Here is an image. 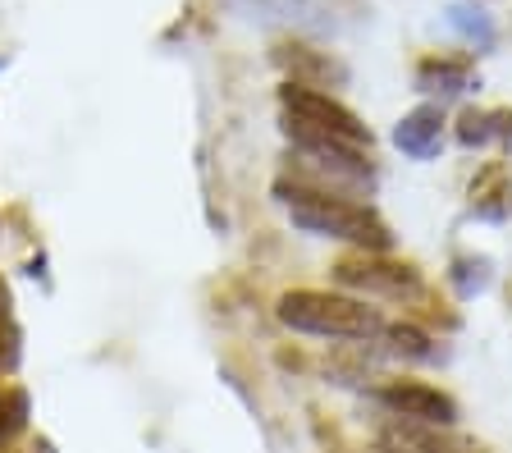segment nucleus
Instances as JSON below:
<instances>
[{"label": "nucleus", "instance_id": "nucleus-1", "mask_svg": "<svg viewBox=\"0 0 512 453\" xmlns=\"http://www.w3.org/2000/svg\"><path fill=\"white\" fill-rule=\"evenodd\" d=\"M275 197L279 206L288 211L293 229L311 238H334V243H352L357 252H389L394 248V234L375 216L371 206L362 202H348L339 193H325L316 184H302V179H279L275 184Z\"/></svg>", "mask_w": 512, "mask_h": 453}, {"label": "nucleus", "instance_id": "nucleus-2", "mask_svg": "<svg viewBox=\"0 0 512 453\" xmlns=\"http://www.w3.org/2000/svg\"><path fill=\"white\" fill-rule=\"evenodd\" d=\"M279 325L293 335H316V339H343V344H371L380 339L384 321L375 307L348 293H325V289H293L279 298L275 307Z\"/></svg>", "mask_w": 512, "mask_h": 453}, {"label": "nucleus", "instance_id": "nucleus-3", "mask_svg": "<svg viewBox=\"0 0 512 453\" xmlns=\"http://www.w3.org/2000/svg\"><path fill=\"white\" fill-rule=\"evenodd\" d=\"M279 106H284V119H298V124H311V129L334 133V138L352 142V147L371 151V129H366L343 101H334L330 92H320V87L288 83L284 92H279Z\"/></svg>", "mask_w": 512, "mask_h": 453}, {"label": "nucleus", "instance_id": "nucleus-4", "mask_svg": "<svg viewBox=\"0 0 512 453\" xmlns=\"http://www.w3.org/2000/svg\"><path fill=\"white\" fill-rule=\"evenodd\" d=\"M224 10L256 28H288V33L330 37L339 33V19L325 0H220Z\"/></svg>", "mask_w": 512, "mask_h": 453}, {"label": "nucleus", "instance_id": "nucleus-5", "mask_svg": "<svg viewBox=\"0 0 512 453\" xmlns=\"http://www.w3.org/2000/svg\"><path fill=\"white\" fill-rule=\"evenodd\" d=\"M334 280L352 293L366 298H416L421 293V275L407 261H389L384 252H357L334 266Z\"/></svg>", "mask_w": 512, "mask_h": 453}, {"label": "nucleus", "instance_id": "nucleus-6", "mask_svg": "<svg viewBox=\"0 0 512 453\" xmlns=\"http://www.w3.org/2000/svg\"><path fill=\"white\" fill-rule=\"evenodd\" d=\"M375 403H380L389 417L421 421V426H444V431L458 421V403H453V394L426 385V380H384V385L375 389Z\"/></svg>", "mask_w": 512, "mask_h": 453}, {"label": "nucleus", "instance_id": "nucleus-7", "mask_svg": "<svg viewBox=\"0 0 512 453\" xmlns=\"http://www.w3.org/2000/svg\"><path fill=\"white\" fill-rule=\"evenodd\" d=\"M375 449L380 453H462V444L444 426H421V421L389 417L375 431Z\"/></svg>", "mask_w": 512, "mask_h": 453}, {"label": "nucleus", "instance_id": "nucleus-8", "mask_svg": "<svg viewBox=\"0 0 512 453\" xmlns=\"http://www.w3.org/2000/svg\"><path fill=\"white\" fill-rule=\"evenodd\" d=\"M394 147L412 161H435L444 147V110L439 106H416L394 124Z\"/></svg>", "mask_w": 512, "mask_h": 453}, {"label": "nucleus", "instance_id": "nucleus-9", "mask_svg": "<svg viewBox=\"0 0 512 453\" xmlns=\"http://www.w3.org/2000/svg\"><path fill=\"white\" fill-rule=\"evenodd\" d=\"M471 211L480 220H508L512 216V174L508 165H485V170L471 179Z\"/></svg>", "mask_w": 512, "mask_h": 453}, {"label": "nucleus", "instance_id": "nucleus-10", "mask_svg": "<svg viewBox=\"0 0 512 453\" xmlns=\"http://www.w3.org/2000/svg\"><path fill=\"white\" fill-rule=\"evenodd\" d=\"M416 87L439 101H453L471 87V65L467 60H448V55H430V60H421V69H416Z\"/></svg>", "mask_w": 512, "mask_h": 453}, {"label": "nucleus", "instance_id": "nucleus-11", "mask_svg": "<svg viewBox=\"0 0 512 453\" xmlns=\"http://www.w3.org/2000/svg\"><path fill=\"white\" fill-rule=\"evenodd\" d=\"M453 133H458V147H467V151L490 147L494 138L512 142V110H462Z\"/></svg>", "mask_w": 512, "mask_h": 453}, {"label": "nucleus", "instance_id": "nucleus-12", "mask_svg": "<svg viewBox=\"0 0 512 453\" xmlns=\"http://www.w3.org/2000/svg\"><path fill=\"white\" fill-rule=\"evenodd\" d=\"M384 339V357H398V362H430L435 357V344H430L426 330H416L412 321H398V325H384L380 330Z\"/></svg>", "mask_w": 512, "mask_h": 453}, {"label": "nucleus", "instance_id": "nucleus-13", "mask_svg": "<svg viewBox=\"0 0 512 453\" xmlns=\"http://www.w3.org/2000/svg\"><path fill=\"white\" fill-rule=\"evenodd\" d=\"M448 28L467 46H476V51L494 46V19L485 10H476V5H453V10H448Z\"/></svg>", "mask_w": 512, "mask_h": 453}, {"label": "nucleus", "instance_id": "nucleus-14", "mask_svg": "<svg viewBox=\"0 0 512 453\" xmlns=\"http://www.w3.org/2000/svg\"><path fill=\"white\" fill-rule=\"evenodd\" d=\"M490 257H458L453 261V270H448V284H453V293L458 298H476V293L490 289Z\"/></svg>", "mask_w": 512, "mask_h": 453}, {"label": "nucleus", "instance_id": "nucleus-15", "mask_svg": "<svg viewBox=\"0 0 512 453\" xmlns=\"http://www.w3.org/2000/svg\"><path fill=\"white\" fill-rule=\"evenodd\" d=\"M0 321H5V316H0Z\"/></svg>", "mask_w": 512, "mask_h": 453}]
</instances>
